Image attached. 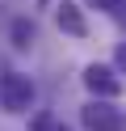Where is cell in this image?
<instances>
[{"instance_id":"obj_9","label":"cell","mask_w":126,"mask_h":131,"mask_svg":"<svg viewBox=\"0 0 126 131\" xmlns=\"http://www.w3.org/2000/svg\"><path fill=\"white\" fill-rule=\"evenodd\" d=\"M114 17H118V21H122V26H126V4H122V9H118V13H114Z\"/></svg>"},{"instance_id":"obj_1","label":"cell","mask_w":126,"mask_h":131,"mask_svg":"<svg viewBox=\"0 0 126 131\" xmlns=\"http://www.w3.org/2000/svg\"><path fill=\"white\" fill-rule=\"evenodd\" d=\"M34 106V80L21 72H8L0 76V110L4 114H25Z\"/></svg>"},{"instance_id":"obj_7","label":"cell","mask_w":126,"mask_h":131,"mask_svg":"<svg viewBox=\"0 0 126 131\" xmlns=\"http://www.w3.org/2000/svg\"><path fill=\"white\" fill-rule=\"evenodd\" d=\"M88 4H92V9H101V13H118L126 0H88Z\"/></svg>"},{"instance_id":"obj_10","label":"cell","mask_w":126,"mask_h":131,"mask_svg":"<svg viewBox=\"0 0 126 131\" xmlns=\"http://www.w3.org/2000/svg\"><path fill=\"white\" fill-rule=\"evenodd\" d=\"M38 4H50V0H38Z\"/></svg>"},{"instance_id":"obj_8","label":"cell","mask_w":126,"mask_h":131,"mask_svg":"<svg viewBox=\"0 0 126 131\" xmlns=\"http://www.w3.org/2000/svg\"><path fill=\"white\" fill-rule=\"evenodd\" d=\"M114 63H118V72H122V76H126V42L118 47V55H114Z\"/></svg>"},{"instance_id":"obj_6","label":"cell","mask_w":126,"mask_h":131,"mask_svg":"<svg viewBox=\"0 0 126 131\" xmlns=\"http://www.w3.org/2000/svg\"><path fill=\"white\" fill-rule=\"evenodd\" d=\"M30 131H72L63 118H55V114H38V118L30 123Z\"/></svg>"},{"instance_id":"obj_3","label":"cell","mask_w":126,"mask_h":131,"mask_svg":"<svg viewBox=\"0 0 126 131\" xmlns=\"http://www.w3.org/2000/svg\"><path fill=\"white\" fill-rule=\"evenodd\" d=\"M84 89L92 97H118L122 93V76H118L109 63H88L84 68Z\"/></svg>"},{"instance_id":"obj_4","label":"cell","mask_w":126,"mask_h":131,"mask_svg":"<svg viewBox=\"0 0 126 131\" xmlns=\"http://www.w3.org/2000/svg\"><path fill=\"white\" fill-rule=\"evenodd\" d=\"M55 21H59V30H63V34H72V38H84V34H88V21H84V13L76 9V4H67V0L55 9Z\"/></svg>"},{"instance_id":"obj_5","label":"cell","mask_w":126,"mask_h":131,"mask_svg":"<svg viewBox=\"0 0 126 131\" xmlns=\"http://www.w3.org/2000/svg\"><path fill=\"white\" fill-rule=\"evenodd\" d=\"M34 38H38V30H34V21H13V42L21 47V51H25V47L34 42Z\"/></svg>"},{"instance_id":"obj_2","label":"cell","mask_w":126,"mask_h":131,"mask_svg":"<svg viewBox=\"0 0 126 131\" xmlns=\"http://www.w3.org/2000/svg\"><path fill=\"white\" fill-rule=\"evenodd\" d=\"M80 123L88 131H126V114L118 110L109 97H92V102L80 110Z\"/></svg>"}]
</instances>
